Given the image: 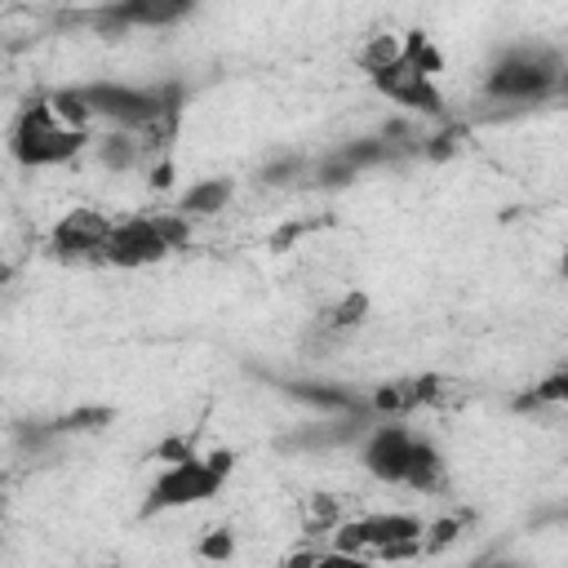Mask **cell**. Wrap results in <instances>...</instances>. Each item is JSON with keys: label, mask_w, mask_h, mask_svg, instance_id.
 I'll return each instance as SVG.
<instances>
[{"label": "cell", "mask_w": 568, "mask_h": 568, "mask_svg": "<svg viewBox=\"0 0 568 568\" xmlns=\"http://www.w3.org/2000/svg\"><path fill=\"white\" fill-rule=\"evenodd\" d=\"M462 138H466V133H462V124H444L439 133H430V138H422V155L439 164V160H448V155H457V146H462Z\"/></svg>", "instance_id": "cell-19"}, {"label": "cell", "mask_w": 568, "mask_h": 568, "mask_svg": "<svg viewBox=\"0 0 568 568\" xmlns=\"http://www.w3.org/2000/svg\"><path fill=\"white\" fill-rule=\"evenodd\" d=\"M231 466H235V457H231L226 448H217V453H209V457H191V462L169 466V470L151 484L142 515H160V510H178V506H195V501L217 497V488L226 484Z\"/></svg>", "instance_id": "cell-3"}, {"label": "cell", "mask_w": 568, "mask_h": 568, "mask_svg": "<svg viewBox=\"0 0 568 568\" xmlns=\"http://www.w3.org/2000/svg\"><path fill=\"white\" fill-rule=\"evenodd\" d=\"M93 155H98V164L102 169H111V173H124V169H142V142L133 138V133H106V138H98L93 142Z\"/></svg>", "instance_id": "cell-13"}, {"label": "cell", "mask_w": 568, "mask_h": 568, "mask_svg": "<svg viewBox=\"0 0 568 568\" xmlns=\"http://www.w3.org/2000/svg\"><path fill=\"white\" fill-rule=\"evenodd\" d=\"M559 89H564V58L555 49H546V44H515L484 75V98L501 102L510 111L541 106Z\"/></svg>", "instance_id": "cell-1"}, {"label": "cell", "mask_w": 568, "mask_h": 568, "mask_svg": "<svg viewBox=\"0 0 568 568\" xmlns=\"http://www.w3.org/2000/svg\"><path fill=\"white\" fill-rule=\"evenodd\" d=\"M89 146V133H71L53 120L44 93L27 98L9 124V155L22 164V169H58V164H71L80 151Z\"/></svg>", "instance_id": "cell-2"}, {"label": "cell", "mask_w": 568, "mask_h": 568, "mask_svg": "<svg viewBox=\"0 0 568 568\" xmlns=\"http://www.w3.org/2000/svg\"><path fill=\"white\" fill-rule=\"evenodd\" d=\"M311 568H373L364 555H337V550H320Z\"/></svg>", "instance_id": "cell-25"}, {"label": "cell", "mask_w": 568, "mask_h": 568, "mask_svg": "<svg viewBox=\"0 0 568 568\" xmlns=\"http://www.w3.org/2000/svg\"><path fill=\"white\" fill-rule=\"evenodd\" d=\"M528 399H532L537 408H541V404H564V399H568V368H555L550 377H541Z\"/></svg>", "instance_id": "cell-21"}, {"label": "cell", "mask_w": 568, "mask_h": 568, "mask_svg": "<svg viewBox=\"0 0 568 568\" xmlns=\"http://www.w3.org/2000/svg\"><path fill=\"white\" fill-rule=\"evenodd\" d=\"M160 257H169V244L160 240L151 217H120L111 222L106 248L98 266H120V271H138V266H155Z\"/></svg>", "instance_id": "cell-5"}, {"label": "cell", "mask_w": 568, "mask_h": 568, "mask_svg": "<svg viewBox=\"0 0 568 568\" xmlns=\"http://www.w3.org/2000/svg\"><path fill=\"white\" fill-rule=\"evenodd\" d=\"M155 457H160V462H169V466H178V462H191V457H195V448H191V439L169 435V439L155 448Z\"/></svg>", "instance_id": "cell-24"}, {"label": "cell", "mask_w": 568, "mask_h": 568, "mask_svg": "<svg viewBox=\"0 0 568 568\" xmlns=\"http://www.w3.org/2000/svg\"><path fill=\"white\" fill-rule=\"evenodd\" d=\"M422 519L417 515H359V537H364V550L382 555L386 546H399V541H422Z\"/></svg>", "instance_id": "cell-8"}, {"label": "cell", "mask_w": 568, "mask_h": 568, "mask_svg": "<svg viewBox=\"0 0 568 568\" xmlns=\"http://www.w3.org/2000/svg\"><path fill=\"white\" fill-rule=\"evenodd\" d=\"M315 555H320V550H297V555L280 559V568H311V564H315Z\"/></svg>", "instance_id": "cell-27"}, {"label": "cell", "mask_w": 568, "mask_h": 568, "mask_svg": "<svg viewBox=\"0 0 568 568\" xmlns=\"http://www.w3.org/2000/svg\"><path fill=\"white\" fill-rule=\"evenodd\" d=\"M200 559H209V564H226L231 555H235V537L226 532V528H213V532H204L200 537Z\"/></svg>", "instance_id": "cell-22"}, {"label": "cell", "mask_w": 568, "mask_h": 568, "mask_svg": "<svg viewBox=\"0 0 568 568\" xmlns=\"http://www.w3.org/2000/svg\"><path fill=\"white\" fill-rule=\"evenodd\" d=\"M9 280H13V266H9V262H0V293H4V284H9Z\"/></svg>", "instance_id": "cell-28"}, {"label": "cell", "mask_w": 568, "mask_h": 568, "mask_svg": "<svg viewBox=\"0 0 568 568\" xmlns=\"http://www.w3.org/2000/svg\"><path fill=\"white\" fill-rule=\"evenodd\" d=\"M231 195H235V182L231 178H204V182H195V186H186L178 195V209L173 213H182L186 222L191 217H209V213H222L231 204Z\"/></svg>", "instance_id": "cell-10"}, {"label": "cell", "mask_w": 568, "mask_h": 568, "mask_svg": "<svg viewBox=\"0 0 568 568\" xmlns=\"http://www.w3.org/2000/svg\"><path fill=\"white\" fill-rule=\"evenodd\" d=\"M146 178H151V186H155V191L173 186V160H169V155H160V160L146 169Z\"/></svg>", "instance_id": "cell-26"}, {"label": "cell", "mask_w": 568, "mask_h": 568, "mask_svg": "<svg viewBox=\"0 0 568 568\" xmlns=\"http://www.w3.org/2000/svg\"><path fill=\"white\" fill-rule=\"evenodd\" d=\"M106 235H111V217L106 213H98V209H71V213H62L53 222L49 253L58 262H102Z\"/></svg>", "instance_id": "cell-4"}, {"label": "cell", "mask_w": 568, "mask_h": 568, "mask_svg": "<svg viewBox=\"0 0 568 568\" xmlns=\"http://www.w3.org/2000/svg\"><path fill=\"white\" fill-rule=\"evenodd\" d=\"M373 80V89L382 93V98H390V102H399V106H408V111H417V115H444V93L435 89V80H426L417 67H408L404 58L399 62H390L386 71H377V75H368Z\"/></svg>", "instance_id": "cell-7"}, {"label": "cell", "mask_w": 568, "mask_h": 568, "mask_svg": "<svg viewBox=\"0 0 568 568\" xmlns=\"http://www.w3.org/2000/svg\"><path fill=\"white\" fill-rule=\"evenodd\" d=\"M359 462L373 479L382 484H399L404 488V470H408V453H413V430L399 422H373V430L359 435Z\"/></svg>", "instance_id": "cell-6"}, {"label": "cell", "mask_w": 568, "mask_h": 568, "mask_svg": "<svg viewBox=\"0 0 568 568\" xmlns=\"http://www.w3.org/2000/svg\"><path fill=\"white\" fill-rule=\"evenodd\" d=\"M364 404H368L373 422H404L408 413H417V386H413V377H395V382H382Z\"/></svg>", "instance_id": "cell-11"}, {"label": "cell", "mask_w": 568, "mask_h": 568, "mask_svg": "<svg viewBox=\"0 0 568 568\" xmlns=\"http://www.w3.org/2000/svg\"><path fill=\"white\" fill-rule=\"evenodd\" d=\"M466 524H470V515H439V519H430V524L422 528V559L444 555V550L466 532Z\"/></svg>", "instance_id": "cell-16"}, {"label": "cell", "mask_w": 568, "mask_h": 568, "mask_svg": "<svg viewBox=\"0 0 568 568\" xmlns=\"http://www.w3.org/2000/svg\"><path fill=\"white\" fill-rule=\"evenodd\" d=\"M111 417H115V413H111L106 404H84V408H71V413L53 417L49 426H53V435H84V430H102Z\"/></svg>", "instance_id": "cell-17"}, {"label": "cell", "mask_w": 568, "mask_h": 568, "mask_svg": "<svg viewBox=\"0 0 568 568\" xmlns=\"http://www.w3.org/2000/svg\"><path fill=\"white\" fill-rule=\"evenodd\" d=\"M399 58H404V36H395V31H377V36H368V40L359 44V53H355V62H359L368 75L386 71V67L399 62Z\"/></svg>", "instance_id": "cell-15"}, {"label": "cell", "mask_w": 568, "mask_h": 568, "mask_svg": "<svg viewBox=\"0 0 568 568\" xmlns=\"http://www.w3.org/2000/svg\"><path fill=\"white\" fill-rule=\"evenodd\" d=\"M444 484H448V466H444V457H439V448L430 444V439H413V453H408V470H404V488H413V493H444Z\"/></svg>", "instance_id": "cell-9"}, {"label": "cell", "mask_w": 568, "mask_h": 568, "mask_svg": "<svg viewBox=\"0 0 568 568\" xmlns=\"http://www.w3.org/2000/svg\"><path fill=\"white\" fill-rule=\"evenodd\" d=\"M297 173H302V160H297V155H275V160L262 169V182H266V186H288Z\"/></svg>", "instance_id": "cell-23"}, {"label": "cell", "mask_w": 568, "mask_h": 568, "mask_svg": "<svg viewBox=\"0 0 568 568\" xmlns=\"http://www.w3.org/2000/svg\"><path fill=\"white\" fill-rule=\"evenodd\" d=\"M151 222H155L160 240L169 244V253H173V248H182V244L191 240V222H186L182 213H151Z\"/></svg>", "instance_id": "cell-20"}, {"label": "cell", "mask_w": 568, "mask_h": 568, "mask_svg": "<svg viewBox=\"0 0 568 568\" xmlns=\"http://www.w3.org/2000/svg\"><path fill=\"white\" fill-rule=\"evenodd\" d=\"M44 102H49V111H53V120H58L62 129H71V133H89V124H93V106L84 102L80 84L53 89V93H44Z\"/></svg>", "instance_id": "cell-12"}, {"label": "cell", "mask_w": 568, "mask_h": 568, "mask_svg": "<svg viewBox=\"0 0 568 568\" xmlns=\"http://www.w3.org/2000/svg\"><path fill=\"white\" fill-rule=\"evenodd\" d=\"M0 524H4V493H0Z\"/></svg>", "instance_id": "cell-29"}, {"label": "cell", "mask_w": 568, "mask_h": 568, "mask_svg": "<svg viewBox=\"0 0 568 568\" xmlns=\"http://www.w3.org/2000/svg\"><path fill=\"white\" fill-rule=\"evenodd\" d=\"M342 519H346V515H342V497H333V493L306 497V532H311V537H328Z\"/></svg>", "instance_id": "cell-18"}, {"label": "cell", "mask_w": 568, "mask_h": 568, "mask_svg": "<svg viewBox=\"0 0 568 568\" xmlns=\"http://www.w3.org/2000/svg\"><path fill=\"white\" fill-rule=\"evenodd\" d=\"M368 306H373V302H368L364 288H346V293L324 311L320 324H324V333H351V328H359V324L368 320Z\"/></svg>", "instance_id": "cell-14"}]
</instances>
